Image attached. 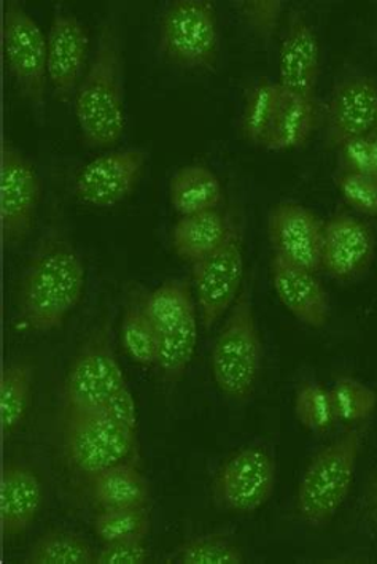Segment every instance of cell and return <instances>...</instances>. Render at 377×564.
Instances as JSON below:
<instances>
[{"instance_id": "484cf974", "label": "cell", "mask_w": 377, "mask_h": 564, "mask_svg": "<svg viewBox=\"0 0 377 564\" xmlns=\"http://www.w3.org/2000/svg\"><path fill=\"white\" fill-rule=\"evenodd\" d=\"M287 91L278 82L261 80L251 86L244 102L240 132L247 142L265 149L278 121Z\"/></svg>"}, {"instance_id": "d4e9b609", "label": "cell", "mask_w": 377, "mask_h": 564, "mask_svg": "<svg viewBox=\"0 0 377 564\" xmlns=\"http://www.w3.org/2000/svg\"><path fill=\"white\" fill-rule=\"evenodd\" d=\"M35 366L29 359L10 362L0 380V416L3 440H10L26 422L34 393Z\"/></svg>"}, {"instance_id": "ffe728a7", "label": "cell", "mask_w": 377, "mask_h": 564, "mask_svg": "<svg viewBox=\"0 0 377 564\" xmlns=\"http://www.w3.org/2000/svg\"><path fill=\"white\" fill-rule=\"evenodd\" d=\"M271 279L280 303L298 322L309 328L322 329L328 325V291L319 279L317 272L282 260L274 254L271 261Z\"/></svg>"}, {"instance_id": "277c9868", "label": "cell", "mask_w": 377, "mask_h": 564, "mask_svg": "<svg viewBox=\"0 0 377 564\" xmlns=\"http://www.w3.org/2000/svg\"><path fill=\"white\" fill-rule=\"evenodd\" d=\"M263 362V343L255 317L249 283L243 290L211 354V371L215 386L226 400L244 404L257 390Z\"/></svg>"}, {"instance_id": "836d02e7", "label": "cell", "mask_w": 377, "mask_h": 564, "mask_svg": "<svg viewBox=\"0 0 377 564\" xmlns=\"http://www.w3.org/2000/svg\"><path fill=\"white\" fill-rule=\"evenodd\" d=\"M150 562L147 541H125L103 544L96 563L98 564H146Z\"/></svg>"}, {"instance_id": "5b68a950", "label": "cell", "mask_w": 377, "mask_h": 564, "mask_svg": "<svg viewBox=\"0 0 377 564\" xmlns=\"http://www.w3.org/2000/svg\"><path fill=\"white\" fill-rule=\"evenodd\" d=\"M157 334V369L168 386H177L188 372L197 345L200 308L192 285L171 279L149 293Z\"/></svg>"}, {"instance_id": "44dd1931", "label": "cell", "mask_w": 377, "mask_h": 564, "mask_svg": "<svg viewBox=\"0 0 377 564\" xmlns=\"http://www.w3.org/2000/svg\"><path fill=\"white\" fill-rule=\"evenodd\" d=\"M86 485L99 509L149 508L150 485L132 459L89 477Z\"/></svg>"}, {"instance_id": "4dcf8cb0", "label": "cell", "mask_w": 377, "mask_h": 564, "mask_svg": "<svg viewBox=\"0 0 377 564\" xmlns=\"http://www.w3.org/2000/svg\"><path fill=\"white\" fill-rule=\"evenodd\" d=\"M330 393L337 422L358 425L365 423L376 412L377 393L360 380L340 377L330 388Z\"/></svg>"}, {"instance_id": "8992f818", "label": "cell", "mask_w": 377, "mask_h": 564, "mask_svg": "<svg viewBox=\"0 0 377 564\" xmlns=\"http://www.w3.org/2000/svg\"><path fill=\"white\" fill-rule=\"evenodd\" d=\"M138 433L106 411H61V451L69 468L85 482L89 477L132 459Z\"/></svg>"}, {"instance_id": "d590c367", "label": "cell", "mask_w": 377, "mask_h": 564, "mask_svg": "<svg viewBox=\"0 0 377 564\" xmlns=\"http://www.w3.org/2000/svg\"><path fill=\"white\" fill-rule=\"evenodd\" d=\"M362 517L369 531L377 534V468L373 473L368 488L364 496V508H362Z\"/></svg>"}, {"instance_id": "f546056e", "label": "cell", "mask_w": 377, "mask_h": 564, "mask_svg": "<svg viewBox=\"0 0 377 564\" xmlns=\"http://www.w3.org/2000/svg\"><path fill=\"white\" fill-rule=\"evenodd\" d=\"M294 413L298 422L314 434H326L336 426L330 388L317 382H303L294 394Z\"/></svg>"}, {"instance_id": "83f0119b", "label": "cell", "mask_w": 377, "mask_h": 564, "mask_svg": "<svg viewBox=\"0 0 377 564\" xmlns=\"http://www.w3.org/2000/svg\"><path fill=\"white\" fill-rule=\"evenodd\" d=\"M152 528L149 508L99 509L93 530L103 544L125 541H147Z\"/></svg>"}, {"instance_id": "d6a6232c", "label": "cell", "mask_w": 377, "mask_h": 564, "mask_svg": "<svg viewBox=\"0 0 377 564\" xmlns=\"http://www.w3.org/2000/svg\"><path fill=\"white\" fill-rule=\"evenodd\" d=\"M336 186L347 206L365 217L377 218V180L364 174L340 171Z\"/></svg>"}, {"instance_id": "7a4b0ae2", "label": "cell", "mask_w": 377, "mask_h": 564, "mask_svg": "<svg viewBox=\"0 0 377 564\" xmlns=\"http://www.w3.org/2000/svg\"><path fill=\"white\" fill-rule=\"evenodd\" d=\"M75 118L85 145L112 149L126 129L125 56L114 23L103 24L98 45L74 97Z\"/></svg>"}, {"instance_id": "603a6c76", "label": "cell", "mask_w": 377, "mask_h": 564, "mask_svg": "<svg viewBox=\"0 0 377 564\" xmlns=\"http://www.w3.org/2000/svg\"><path fill=\"white\" fill-rule=\"evenodd\" d=\"M231 217L217 210L179 218L172 229V247L181 260L195 264L224 243Z\"/></svg>"}, {"instance_id": "74e56055", "label": "cell", "mask_w": 377, "mask_h": 564, "mask_svg": "<svg viewBox=\"0 0 377 564\" xmlns=\"http://www.w3.org/2000/svg\"><path fill=\"white\" fill-rule=\"evenodd\" d=\"M373 132H375V134H377V118H376L375 129H373Z\"/></svg>"}, {"instance_id": "4fadbf2b", "label": "cell", "mask_w": 377, "mask_h": 564, "mask_svg": "<svg viewBox=\"0 0 377 564\" xmlns=\"http://www.w3.org/2000/svg\"><path fill=\"white\" fill-rule=\"evenodd\" d=\"M147 163L140 149H125L100 154L82 167L74 183V194L86 206L110 208L131 196Z\"/></svg>"}, {"instance_id": "e0dca14e", "label": "cell", "mask_w": 377, "mask_h": 564, "mask_svg": "<svg viewBox=\"0 0 377 564\" xmlns=\"http://www.w3.org/2000/svg\"><path fill=\"white\" fill-rule=\"evenodd\" d=\"M325 221L298 203H280L269 212L268 237L274 254L312 272H322Z\"/></svg>"}, {"instance_id": "ac0fdd59", "label": "cell", "mask_w": 377, "mask_h": 564, "mask_svg": "<svg viewBox=\"0 0 377 564\" xmlns=\"http://www.w3.org/2000/svg\"><path fill=\"white\" fill-rule=\"evenodd\" d=\"M321 42L317 32L300 10L287 17L279 50V85L290 95L317 100L321 80Z\"/></svg>"}, {"instance_id": "4316f807", "label": "cell", "mask_w": 377, "mask_h": 564, "mask_svg": "<svg viewBox=\"0 0 377 564\" xmlns=\"http://www.w3.org/2000/svg\"><path fill=\"white\" fill-rule=\"evenodd\" d=\"M98 552L74 531L50 530L29 547L28 564H95Z\"/></svg>"}, {"instance_id": "7402d4cb", "label": "cell", "mask_w": 377, "mask_h": 564, "mask_svg": "<svg viewBox=\"0 0 377 564\" xmlns=\"http://www.w3.org/2000/svg\"><path fill=\"white\" fill-rule=\"evenodd\" d=\"M149 293L139 283L129 285L121 317L120 340L131 361L143 368H157V334L150 314Z\"/></svg>"}, {"instance_id": "1f68e13d", "label": "cell", "mask_w": 377, "mask_h": 564, "mask_svg": "<svg viewBox=\"0 0 377 564\" xmlns=\"http://www.w3.org/2000/svg\"><path fill=\"white\" fill-rule=\"evenodd\" d=\"M236 10L255 37L261 42H271L278 32L286 3L280 0H240Z\"/></svg>"}, {"instance_id": "cb8c5ba5", "label": "cell", "mask_w": 377, "mask_h": 564, "mask_svg": "<svg viewBox=\"0 0 377 564\" xmlns=\"http://www.w3.org/2000/svg\"><path fill=\"white\" fill-rule=\"evenodd\" d=\"M169 200L181 217L217 210L224 203V186L207 165H183L169 182Z\"/></svg>"}, {"instance_id": "3957f363", "label": "cell", "mask_w": 377, "mask_h": 564, "mask_svg": "<svg viewBox=\"0 0 377 564\" xmlns=\"http://www.w3.org/2000/svg\"><path fill=\"white\" fill-rule=\"evenodd\" d=\"M362 423L344 431L309 462L297 490V510L311 530H325L349 498L364 445Z\"/></svg>"}, {"instance_id": "6da1fadb", "label": "cell", "mask_w": 377, "mask_h": 564, "mask_svg": "<svg viewBox=\"0 0 377 564\" xmlns=\"http://www.w3.org/2000/svg\"><path fill=\"white\" fill-rule=\"evenodd\" d=\"M86 290L85 262L69 237L50 229L24 265L18 289V323L32 333H52L72 317Z\"/></svg>"}, {"instance_id": "30bf717a", "label": "cell", "mask_w": 377, "mask_h": 564, "mask_svg": "<svg viewBox=\"0 0 377 564\" xmlns=\"http://www.w3.org/2000/svg\"><path fill=\"white\" fill-rule=\"evenodd\" d=\"M2 45L7 69L18 95L29 106L42 109L49 86L46 37L37 21L14 0L3 7Z\"/></svg>"}, {"instance_id": "e575fe53", "label": "cell", "mask_w": 377, "mask_h": 564, "mask_svg": "<svg viewBox=\"0 0 377 564\" xmlns=\"http://www.w3.org/2000/svg\"><path fill=\"white\" fill-rule=\"evenodd\" d=\"M104 411L109 413V415L112 416L114 420H117L118 423H121V425L138 433V405H136L134 397H132L128 386L121 388L112 400L107 402Z\"/></svg>"}, {"instance_id": "8d00e7d4", "label": "cell", "mask_w": 377, "mask_h": 564, "mask_svg": "<svg viewBox=\"0 0 377 564\" xmlns=\"http://www.w3.org/2000/svg\"><path fill=\"white\" fill-rule=\"evenodd\" d=\"M369 138V169L368 175L369 177L377 180V134L371 132L368 135Z\"/></svg>"}, {"instance_id": "8fae6325", "label": "cell", "mask_w": 377, "mask_h": 564, "mask_svg": "<svg viewBox=\"0 0 377 564\" xmlns=\"http://www.w3.org/2000/svg\"><path fill=\"white\" fill-rule=\"evenodd\" d=\"M244 243L238 220L231 217L228 236L217 250L192 264L201 323L209 330L231 311L243 290Z\"/></svg>"}, {"instance_id": "9c48e42d", "label": "cell", "mask_w": 377, "mask_h": 564, "mask_svg": "<svg viewBox=\"0 0 377 564\" xmlns=\"http://www.w3.org/2000/svg\"><path fill=\"white\" fill-rule=\"evenodd\" d=\"M278 482V466L263 447L247 445L222 463L212 480V501L233 516H251L268 505Z\"/></svg>"}, {"instance_id": "f1b7e54d", "label": "cell", "mask_w": 377, "mask_h": 564, "mask_svg": "<svg viewBox=\"0 0 377 564\" xmlns=\"http://www.w3.org/2000/svg\"><path fill=\"white\" fill-rule=\"evenodd\" d=\"M169 562L181 564H243L246 555L235 539L226 534H203L175 549Z\"/></svg>"}, {"instance_id": "d6986e66", "label": "cell", "mask_w": 377, "mask_h": 564, "mask_svg": "<svg viewBox=\"0 0 377 564\" xmlns=\"http://www.w3.org/2000/svg\"><path fill=\"white\" fill-rule=\"evenodd\" d=\"M45 484L41 473L21 459H7L0 479V522L7 539L23 536L41 516Z\"/></svg>"}, {"instance_id": "52a82bcc", "label": "cell", "mask_w": 377, "mask_h": 564, "mask_svg": "<svg viewBox=\"0 0 377 564\" xmlns=\"http://www.w3.org/2000/svg\"><path fill=\"white\" fill-rule=\"evenodd\" d=\"M158 48L171 66L204 74L217 67L220 57V26L209 0H174L158 26Z\"/></svg>"}, {"instance_id": "5bb4252c", "label": "cell", "mask_w": 377, "mask_h": 564, "mask_svg": "<svg viewBox=\"0 0 377 564\" xmlns=\"http://www.w3.org/2000/svg\"><path fill=\"white\" fill-rule=\"evenodd\" d=\"M377 118V82L368 75H351L337 82L323 115L325 143L340 150L351 140L366 138Z\"/></svg>"}, {"instance_id": "ba28073f", "label": "cell", "mask_w": 377, "mask_h": 564, "mask_svg": "<svg viewBox=\"0 0 377 564\" xmlns=\"http://www.w3.org/2000/svg\"><path fill=\"white\" fill-rule=\"evenodd\" d=\"M125 386L128 383L115 351L112 328L109 319L103 318L88 329L71 358L63 382V409L104 411Z\"/></svg>"}, {"instance_id": "2e32d148", "label": "cell", "mask_w": 377, "mask_h": 564, "mask_svg": "<svg viewBox=\"0 0 377 564\" xmlns=\"http://www.w3.org/2000/svg\"><path fill=\"white\" fill-rule=\"evenodd\" d=\"M88 55V28L74 14L57 12L46 35V75L60 102H74L89 66Z\"/></svg>"}, {"instance_id": "7c38bea8", "label": "cell", "mask_w": 377, "mask_h": 564, "mask_svg": "<svg viewBox=\"0 0 377 564\" xmlns=\"http://www.w3.org/2000/svg\"><path fill=\"white\" fill-rule=\"evenodd\" d=\"M43 185L37 167L12 142L2 143L0 165V218L7 247L28 239L37 220Z\"/></svg>"}, {"instance_id": "9a60e30c", "label": "cell", "mask_w": 377, "mask_h": 564, "mask_svg": "<svg viewBox=\"0 0 377 564\" xmlns=\"http://www.w3.org/2000/svg\"><path fill=\"white\" fill-rule=\"evenodd\" d=\"M376 247L368 223L349 214L333 215L323 231L322 271L340 283L358 282L375 264Z\"/></svg>"}]
</instances>
